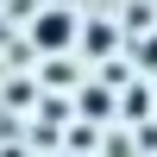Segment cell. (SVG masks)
<instances>
[{
	"instance_id": "obj_5",
	"label": "cell",
	"mask_w": 157,
	"mask_h": 157,
	"mask_svg": "<svg viewBox=\"0 0 157 157\" xmlns=\"http://www.w3.org/2000/svg\"><path fill=\"white\" fill-rule=\"evenodd\" d=\"M138 57H145V63H157V38H145V44H138Z\"/></svg>"
},
{
	"instance_id": "obj_3",
	"label": "cell",
	"mask_w": 157,
	"mask_h": 157,
	"mask_svg": "<svg viewBox=\"0 0 157 157\" xmlns=\"http://www.w3.org/2000/svg\"><path fill=\"white\" fill-rule=\"evenodd\" d=\"M82 50H88V57H113V25L107 19H88L82 25Z\"/></svg>"
},
{
	"instance_id": "obj_2",
	"label": "cell",
	"mask_w": 157,
	"mask_h": 157,
	"mask_svg": "<svg viewBox=\"0 0 157 157\" xmlns=\"http://www.w3.org/2000/svg\"><path fill=\"white\" fill-rule=\"evenodd\" d=\"M75 107L94 113V120H113V113H120V101H113L107 88H88V82H82V88H75Z\"/></svg>"
},
{
	"instance_id": "obj_1",
	"label": "cell",
	"mask_w": 157,
	"mask_h": 157,
	"mask_svg": "<svg viewBox=\"0 0 157 157\" xmlns=\"http://www.w3.org/2000/svg\"><path fill=\"white\" fill-rule=\"evenodd\" d=\"M69 44H82V19H75L69 6H38V19H32V50H69Z\"/></svg>"
},
{
	"instance_id": "obj_4",
	"label": "cell",
	"mask_w": 157,
	"mask_h": 157,
	"mask_svg": "<svg viewBox=\"0 0 157 157\" xmlns=\"http://www.w3.org/2000/svg\"><path fill=\"white\" fill-rule=\"evenodd\" d=\"M120 113H126V120H151V113H157V94H151V88H126V94H120Z\"/></svg>"
}]
</instances>
